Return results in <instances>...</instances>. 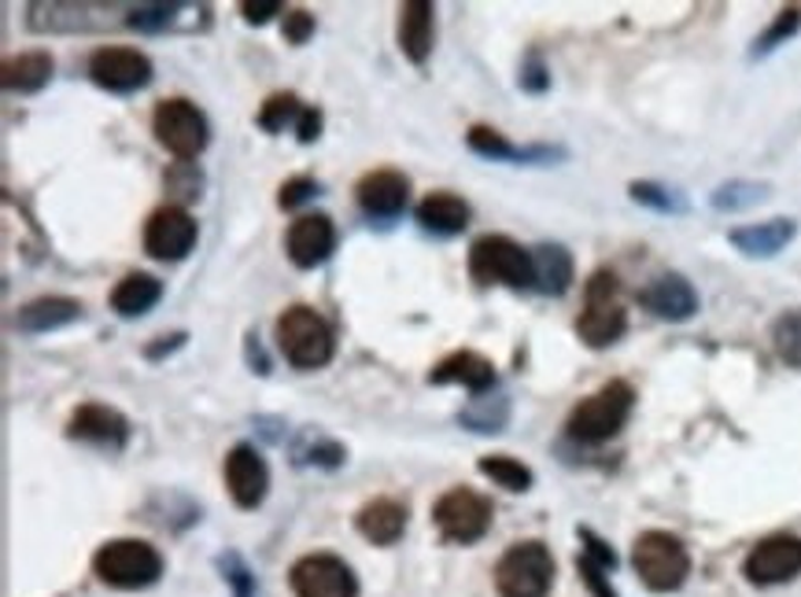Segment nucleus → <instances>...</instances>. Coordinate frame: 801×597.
<instances>
[{
    "label": "nucleus",
    "instance_id": "f257e3e1",
    "mask_svg": "<svg viewBox=\"0 0 801 597\" xmlns=\"http://www.w3.org/2000/svg\"><path fill=\"white\" fill-rule=\"evenodd\" d=\"M273 336H278V350L292 369H322V365L333 362V328H329V321L314 306H289L278 317V325H273Z\"/></svg>",
    "mask_w": 801,
    "mask_h": 597
},
{
    "label": "nucleus",
    "instance_id": "f03ea898",
    "mask_svg": "<svg viewBox=\"0 0 801 597\" xmlns=\"http://www.w3.org/2000/svg\"><path fill=\"white\" fill-rule=\"evenodd\" d=\"M632 406H635L632 384L628 380H610V384H602L595 395L580 398V402L573 406V413H569V420H565V428L576 442H606V439L617 436L624 425H628Z\"/></svg>",
    "mask_w": 801,
    "mask_h": 597
},
{
    "label": "nucleus",
    "instance_id": "7ed1b4c3",
    "mask_svg": "<svg viewBox=\"0 0 801 597\" xmlns=\"http://www.w3.org/2000/svg\"><path fill=\"white\" fill-rule=\"evenodd\" d=\"M628 328V310L621 303V281L617 273L599 270L591 273V281L584 287V310L576 317V336L587 343V347H610L617 343Z\"/></svg>",
    "mask_w": 801,
    "mask_h": 597
},
{
    "label": "nucleus",
    "instance_id": "20e7f679",
    "mask_svg": "<svg viewBox=\"0 0 801 597\" xmlns=\"http://www.w3.org/2000/svg\"><path fill=\"white\" fill-rule=\"evenodd\" d=\"M93 572L115 590H145L163 575V557L145 538H112L93 553Z\"/></svg>",
    "mask_w": 801,
    "mask_h": 597
},
{
    "label": "nucleus",
    "instance_id": "39448f33",
    "mask_svg": "<svg viewBox=\"0 0 801 597\" xmlns=\"http://www.w3.org/2000/svg\"><path fill=\"white\" fill-rule=\"evenodd\" d=\"M632 568L643 579L646 590L668 594L679 590L690 575V553L676 535L668 531H643L632 546Z\"/></svg>",
    "mask_w": 801,
    "mask_h": 597
},
{
    "label": "nucleus",
    "instance_id": "423d86ee",
    "mask_svg": "<svg viewBox=\"0 0 801 597\" xmlns=\"http://www.w3.org/2000/svg\"><path fill=\"white\" fill-rule=\"evenodd\" d=\"M554 586V557L543 542H513L496 564L499 597H547Z\"/></svg>",
    "mask_w": 801,
    "mask_h": 597
},
{
    "label": "nucleus",
    "instance_id": "0eeeda50",
    "mask_svg": "<svg viewBox=\"0 0 801 597\" xmlns=\"http://www.w3.org/2000/svg\"><path fill=\"white\" fill-rule=\"evenodd\" d=\"M469 276L477 284L532 287V251L502 232H485L469 248Z\"/></svg>",
    "mask_w": 801,
    "mask_h": 597
},
{
    "label": "nucleus",
    "instance_id": "6e6552de",
    "mask_svg": "<svg viewBox=\"0 0 801 597\" xmlns=\"http://www.w3.org/2000/svg\"><path fill=\"white\" fill-rule=\"evenodd\" d=\"M152 133H156V140L181 163H193L196 155L207 148V140H211L207 115L185 96L159 100L156 111H152Z\"/></svg>",
    "mask_w": 801,
    "mask_h": 597
},
{
    "label": "nucleus",
    "instance_id": "1a4fd4ad",
    "mask_svg": "<svg viewBox=\"0 0 801 597\" xmlns=\"http://www.w3.org/2000/svg\"><path fill=\"white\" fill-rule=\"evenodd\" d=\"M433 524L447 542L469 546L480 542L491 527V502L485 494L469 491V486H451L447 494L436 498L433 505Z\"/></svg>",
    "mask_w": 801,
    "mask_h": 597
},
{
    "label": "nucleus",
    "instance_id": "9d476101",
    "mask_svg": "<svg viewBox=\"0 0 801 597\" xmlns=\"http://www.w3.org/2000/svg\"><path fill=\"white\" fill-rule=\"evenodd\" d=\"M295 597H358V579L333 553H306L289 572Z\"/></svg>",
    "mask_w": 801,
    "mask_h": 597
},
{
    "label": "nucleus",
    "instance_id": "9b49d317",
    "mask_svg": "<svg viewBox=\"0 0 801 597\" xmlns=\"http://www.w3.org/2000/svg\"><path fill=\"white\" fill-rule=\"evenodd\" d=\"M90 77L115 96H129L152 82V60L126 44H104L90 55Z\"/></svg>",
    "mask_w": 801,
    "mask_h": 597
},
{
    "label": "nucleus",
    "instance_id": "f8f14e48",
    "mask_svg": "<svg viewBox=\"0 0 801 597\" xmlns=\"http://www.w3.org/2000/svg\"><path fill=\"white\" fill-rule=\"evenodd\" d=\"M196 218L178 203L152 210L145 221V251L156 262H181L196 248Z\"/></svg>",
    "mask_w": 801,
    "mask_h": 597
},
{
    "label": "nucleus",
    "instance_id": "ddd939ff",
    "mask_svg": "<svg viewBox=\"0 0 801 597\" xmlns=\"http://www.w3.org/2000/svg\"><path fill=\"white\" fill-rule=\"evenodd\" d=\"M742 575L753 586H779L801 575V538L798 535H768L746 553Z\"/></svg>",
    "mask_w": 801,
    "mask_h": 597
},
{
    "label": "nucleus",
    "instance_id": "4468645a",
    "mask_svg": "<svg viewBox=\"0 0 801 597\" xmlns=\"http://www.w3.org/2000/svg\"><path fill=\"white\" fill-rule=\"evenodd\" d=\"M67 439L85 442V447H96V450H107V453H118V450H126V442H129V420L112 406L85 402L74 409L67 420Z\"/></svg>",
    "mask_w": 801,
    "mask_h": 597
},
{
    "label": "nucleus",
    "instance_id": "2eb2a0df",
    "mask_svg": "<svg viewBox=\"0 0 801 597\" xmlns=\"http://www.w3.org/2000/svg\"><path fill=\"white\" fill-rule=\"evenodd\" d=\"M226 486L240 509H259L270 491V469L251 442H237L226 453Z\"/></svg>",
    "mask_w": 801,
    "mask_h": 597
},
{
    "label": "nucleus",
    "instance_id": "dca6fc26",
    "mask_svg": "<svg viewBox=\"0 0 801 597\" xmlns=\"http://www.w3.org/2000/svg\"><path fill=\"white\" fill-rule=\"evenodd\" d=\"M336 248V226L329 214H303L289 226L284 237V251L295 270H318Z\"/></svg>",
    "mask_w": 801,
    "mask_h": 597
},
{
    "label": "nucleus",
    "instance_id": "f3484780",
    "mask_svg": "<svg viewBox=\"0 0 801 597\" xmlns=\"http://www.w3.org/2000/svg\"><path fill=\"white\" fill-rule=\"evenodd\" d=\"M355 199L366 218H399L410 203V181L399 170H370L358 177Z\"/></svg>",
    "mask_w": 801,
    "mask_h": 597
},
{
    "label": "nucleus",
    "instance_id": "a211bd4d",
    "mask_svg": "<svg viewBox=\"0 0 801 597\" xmlns=\"http://www.w3.org/2000/svg\"><path fill=\"white\" fill-rule=\"evenodd\" d=\"M639 306L662 321H690L698 314V292L684 273H662L639 292Z\"/></svg>",
    "mask_w": 801,
    "mask_h": 597
},
{
    "label": "nucleus",
    "instance_id": "6ab92c4d",
    "mask_svg": "<svg viewBox=\"0 0 801 597\" xmlns=\"http://www.w3.org/2000/svg\"><path fill=\"white\" fill-rule=\"evenodd\" d=\"M429 384H436V387L458 384V387H466V391H474V395H485V391L496 387V365H491V358H485V354H477V350H455V354H447V358H440L433 365Z\"/></svg>",
    "mask_w": 801,
    "mask_h": 597
},
{
    "label": "nucleus",
    "instance_id": "aec40b11",
    "mask_svg": "<svg viewBox=\"0 0 801 597\" xmlns=\"http://www.w3.org/2000/svg\"><path fill=\"white\" fill-rule=\"evenodd\" d=\"M436 8L429 0H407L399 4V27H395V38H399V52L407 55L414 66H425L433 55V38H436Z\"/></svg>",
    "mask_w": 801,
    "mask_h": 597
},
{
    "label": "nucleus",
    "instance_id": "412c9836",
    "mask_svg": "<svg viewBox=\"0 0 801 597\" xmlns=\"http://www.w3.org/2000/svg\"><path fill=\"white\" fill-rule=\"evenodd\" d=\"M74 321H82L79 298L41 295V298H30L27 306H19L12 325H15V332H23V336H45V332L67 328V325H74Z\"/></svg>",
    "mask_w": 801,
    "mask_h": 597
},
{
    "label": "nucleus",
    "instance_id": "4be33fe9",
    "mask_svg": "<svg viewBox=\"0 0 801 597\" xmlns=\"http://www.w3.org/2000/svg\"><path fill=\"white\" fill-rule=\"evenodd\" d=\"M798 237V221L794 218H768L757 226H739L728 232V243L746 259H776L790 240Z\"/></svg>",
    "mask_w": 801,
    "mask_h": 597
},
{
    "label": "nucleus",
    "instance_id": "5701e85b",
    "mask_svg": "<svg viewBox=\"0 0 801 597\" xmlns=\"http://www.w3.org/2000/svg\"><path fill=\"white\" fill-rule=\"evenodd\" d=\"M466 144L491 163H554L565 155L562 148H551V144H529V148H518V144L507 140L499 129H491V126H469Z\"/></svg>",
    "mask_w": 801,
    "mask_h": 597
},
{
    "label": "nucleus",
    "instance_id": "b1692460",
    "mask_svg": "<svg viewBox=\"0 0 801 597\" xmlns=\"http://www.w3.org/2000/svg\"><path fill=\"white\" fill-rule=\"evenodd\" d=\"M355 527L373 546H395L407 531V505L395 502V498H373L358 509Z\"/></svg>",
    "mask_w": 801,
    "mask_h": 597
},
{
    "label": "nucleus",
    "instance_id": "393cba45",
    "mask_svg": "<svg viewBox=\"0 0 801 597\" xmlns=\"http://www.w3.org/2000/svg\"><path fill=\"white\" fill-rule=\"evenodd\" d=\"M414 214H418V226L436 237H458L469 226V203L455 192H429Z\"/></svg>",
    "mask_w": 801,
    "mask_h": 597
},
{
    "label": "nucleus",
    "instance_id": "a878e982",
    "mask_svg": "<svg viewBox=\"0 0 801 597\" xmlns=\"http://www.w3.org/2000/svg\"><path fill=\"white\" fill-rule=\"evenodd\" d=\"M573 284V254L562 243H540L532 248V287L543 295H565Z\"/></svg>",
    "mask_w": 801,
    "mask_h": 597
},
{
    "label": "nucleus",
    "instance_id": "bb28decb",
    "mask_svg": "<svg viewBox=\"0 0 801 597\" xmlns=\"http://www.w3.org/2000/svg\"><path fill=\"white\" fill-rule=\"evenodd\" d=\"M163 298V281L152 273H126L112 292V310L118 317H145Z\"/></svg>",
    "mask_w": 801,
    "mask_h": 597
},
{
    "label": "nucleus",
    "instance_id": "cd10ccee",
    "mask_svg": "<svg viewBox=\"0 0 801 597\" xmlns=\"http://www.w3.org/2000/svg\"><path fill=\"white\" fill-rule=\"evenodd\" d=\"M0 82H4L8 93H19V96H34L41 93L49 82H52V55L49 52H23L15 55V60L4 63V71H0Z\"/></svg>",
    "mask_w": 801,
    "mask_h": 597
},
{
    "label": "nucleus",
    "instance_id": "c85d7f7f",
    "mask_svg": "<svg viewBox=\"0 0 801 597\" xmlns=\"http://www.w3.org/2000/svg\"><path fill=\"white\" fill-rule=\"evenodd\" d=\"M458 425L469 431H480V436H499V431L510 425V398L488 395V391L469 398V406L458 413Z\"/></svg>",
    "mask_w": 801,
    "mask_h": 597
},
{
    "label": "nucleus",
    "instance_id": "c756f323",
    "mask_svg": "<svg viewBox=\"0 0 801 597\" xmlns=\"http://www.w3.org/2000/svg\"><path fill=\"white\" fill-rule=\"evenodd\" d=\"M477 469H480V475H488L491 483L507 486L513 494H524L535 483L529 464H521L518 458H510V453H488V458L477 461Z\"/></svg>",
    "mask_w": 801,
    "mask_h": 597
},
{
    "label": "nucleus",
    "instance_id": "7c9ffc66",
    "mask_svg": "<svg viewBox=\"0 0 801 597\" xmlns=\"http://www.w3.org/2000/svg\"><path fill=\"white\" fill-rule=\"evenodd\" d=\"M628 196L646 210H657V214H687L690 203L679 188H668L662 181H632Z\"/></svg>",
    "mask_w": 801,
    "mask_h": 597
},
{
    "label": "nucleus",
    "instance_id": "2f4dec72",
    "mask_svg": "<svg viewBox=\"0 0 801 597\" xmlns=\"http://www.w3.org/2000/svg\"><path fill=\"white\" fill-rule=\"evenodd\" d=\"M303 107L306 104L295 93H273L267 96V104L259 107V126L267 133H284L289 126L295 129L303 118Z\"/></svg>",
    "mask_w": 801,
    "mask_h": 597
},
{
    "label": "nucleus",
    "instance_id": "473e14b6",
    "mask_svg": "<svg viewBox=\"0 0 801 597\" xmlns=\"http://www.w3.org/2000/svg\"><path fill=\"white\" fill-rule=\"evenodd\" d=\"M768 196V185L764 181H724L712 188L709 203L724 210V214H735V210H746V207H757L761 199Z\"/></svg>",
    "mask_w": 801,
    "mask_h": 597
},
{
    "label": "nucleus",
    "instance_id": "72a5a7b5",
    "mask_svg": "<svg viewBox=\"0 0 801 597\" xmlns=\"http://www.w3.org/2000/svg\"><path fill=\"white\" fill-rule=\"evenodd\" d=\"M295 461L300 464H318V469H340L347 461V450L336 439L322 436V431H306L303 442L295 447Z\"/></svg>",
    "mask_w": 801,
    "mask_h": 597
},
{
    "label": "nucleus",
    "instance_id": "f704fd0d",
    "mask_svg": "<svg viewBox=\"0 0 801 597\" xmlns=\"http://www.w3.org/2000/svg\"><path fill=\"white\" fill-rule=\"evenodd\" d=\"M798 30H801V4H787V8H779L776 22H772V27H768V30L761 33V38L753 41L750 55H753V60H761V55L776 52L779 44H787L790 38H794Z\"/></svg>",
    "mask_w": 801,
    "mask_h": 597
},
{
    "label": "nucleus",
    "instance_id": "c9c22d12",
    "mask_svg": "<svg viewBox=\"0 0 801 597\" xmlns=\"http://www.w3.org/2000/svg\"><path fill=\"white\" fill-rule=\"evenodd\" d=\"M772 347L787 365L801 369V310H787L772 325Z\"/></svg>",
    "mask_w": 801,
    "mask_h": 597
},
{
    "label": "nucleus",
    "instance_id": "e433bc0d",
    "mask_svg": "<svg viewBox=\"0 0 801 597\" xmlns=\"http://www.w3.org/2000/svg\"><path fill=\"white\" fill-rule=\"evenodd\" d=\"M163 185H167V192L174 196V203L178 207L204 196V174L196 170V163H174L170 170L163 174Z\"/></svg>",
    "mask_w": 801,
    "mask_h": 597
},
{
    "label": "nucleus",
    "instance_id": "4c0bfd02",
    "mask_svg": "<svg viewBox=\"0 0 801 597\" xmlns=\"http://www.w3.org/2000/svg\"><path fill=\"white\" fill-rule=\"evenodd\" d=\"M178 15H181V4H137L129 8L126 27L137 33H163L178 22Z\"/></svg>",
    "mask_w": 801,
    "mask_h": 597
},
{
    "label": "nucleus",
    "instance_id": "58836bf2",
    "mask_svg": "<svg viewBox=\"0 0 801 597\" xmlns=\"http://www.w3.org/2000/svg\"><path fill=\"white\" fill-rule=\"evenodd\" d=\"M518 85H521V93H529V96H543L547 88H551V66H547V60L535 49L521 60Z\"/></svg>",
    "mask_w": 801,
    "mask_h": 597
},
{
    "label": "nucleus",
    "instance_id": "ea45409f",
    "mask_svg": "<svg viewBox=\"0 0 801 597\" xmlns=\"http://www.w3.org/2000/svg\"><path fill=\"white\" fill-rule=\"evenodd\" d=\"M222 564L229 586H233V597H256V575L245 568V561L237 557V553H226V557H218Z\"/></svg>",
    "mask_w": 801,
    "mask_h": 597
},
{
    "label": "nucleus",
    "instance_id": "a19ab883",
    "mask_svg": "<svg viewBox=\"0 0 801 597\" xmlns=\"http://www.w3.org/2000/svg\"><path fill=\"white\" fill-rule=\"evenodd\" d=\"M314 196H318L314 177H289V181L281 185V192H278V207L281 210H295V207H303L306 199H314Z\"/></svg>",
    "mask_w": 801,
    "mask_h": 597
},
{
    "label": "nucleus",
    "instance_id": "79ce46f5",
    "mask_svg": "<svg viewBox=\"0 0 801 597\" xmlns=\"http://www.w3.org/2000/svg\"><path fill=\"white\" fill-rule=\"evenodd\" d=\"M576 568H580V579H584V586L595 597H617V590H613V583H610V572L602 568V564H595L591 557H584V553H580L576 557Z\"/></svg>",
    "mask_w": 801,
    "mask_h": 597
},
{
    "label": "nucleus",
    "instance_id": "37998d69",
    "mask_svg": "<svg viewBox=\"0 0 801 597\" xmlns=\"http://www.w3.org/2000/svg\"><path fill=\"white\" fill-rule=\"evenodd\" d=\"M281 33H284V41H289V44H306L314 38V15L306 8H289V11H284Z\"/></svg>",
    "mask_w": 801,
    "mask_h": 597
},
{
    "label": "nucleus",
    "instance_id": "c03bdc74",
    "mask_svg": "<svg viewBox=\"0 0 801 597\" xmlns=\"http://www.w3.org/2000/svg\"><path fill=\"white\" fill-rule=\"evenodd\" d=\"M580 542H584V557H591L595 564H602V568H606V572L617 568V553H613V549L606 546V542H602L591 527H580Z\"/></svg>",
    "mask_w": 801,
    "mask_h": 597
},
{
    "label": "nucleus",
    "instance_id": "a18cd8bd",
    "mask_svg": "<svg viewBox=\"0 0 801 597\" xmlns=\"http://www.w3.org/2000/svg\"><path fill=\"white\" fill-rule=\"evenodd\" d=\"M281 11H289L281 0H267V4L245 0V4H240V15H245V22H251V27H262V22H270V15H281Z\"/></svg>",
    "mask_w": 801,
    "mask_h": 597
},
{
    "label": "nucleus",
    "instance_id": "49530a36",
    "mask_svg": "<svg viewBox=\"0 0 801 597\" xmlns=\"http://www.w3.org/2000/svg\"><path fill=\"white\" fill-rule=\"evenodd\" d=\"M295 137H300V144H314L318 137H322V111H318L314 104L303 107V118H300V126H295Z\"/></svg>",
    "mask_w": 801,
    "mask_h": 597
},
{
    "label": "nucleus",
    "instance_id": "de8ad7c7",
    "mask_svg": "<svg viewBox=\"0 0 801 597\" xmlns=\"http://www.w3.org/2000/svg\"><path fill=\"white\" fill-rule=\"evenodd\" d=\"M185 339H189V336H185V332H170V336H159L156 343H148V347H145V358H148V362L167 358V354H174L178 347H185Z\"/></svg>",
    "mask_w": 801,
    "mask_h": 597
},
{
    "label": "nucleus",
    "instance_id": "09e8293b",
    "mask_svg": "<svg viewBox=\"0 0 801 597\" xmlns=\"http://www.w3.org/2000/svg\"><path fill=\"white\" fill-rule=\"evenodd\" d=\"M245 350H248V365H251V373L267 376V373H270V362H267V354H262V347H259V336H256V332H248Z\"/></svg>",
    "mask_w": 801,
    "mask_h": 597
}]
</instances>
